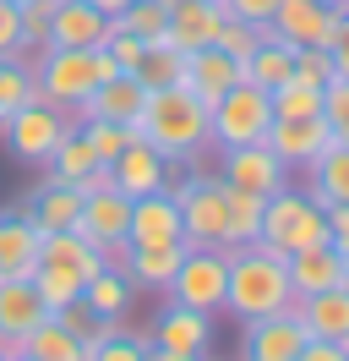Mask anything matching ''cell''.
<instances>
[{
	"instance_id": "obj_1",
	"label": "cell",
	"mask_w": 349,
	"mask_h": 361,
	"mask_svg": "<svg viewBox=\"0 0 349 361\" xmlns=\"http://www.w3.org/2000/svg\"><path fill=\"white\" fill-rule=\"evenodd\" d=\"M137 137L153 142L170 164H196L202 148H213L208 142V104L191 88H180V82L174 88H153L142 115H137Z\"/></svg>"
},
{
	"instance_id": "obj_2",
	"label": "cell",
	"mask_w": 349,
	"mask_h": 361,
	"mask_svg": "<svg viewBox=\"0 0 349 361\" xmlns=\"http://www.w3.org/2000/svg\"><path fill=\"white\" fill-rule=\"evenodd\" d=\"M295 307V285H289V263L262 241L251 247H229V290H224V312L251 323V317H273Z\"/></svg>"
},
{
	"instance_id": "obj_3",
	"label": "cell",
	"mask_w": 349,
	"mask_h": 361,
	"mask_svg": "<svg viewBox=\"0 0 349 361\" xmlns=\"http://www.w3.org/2000/svg\"><path fill=\"white\" fill-rule=\"evenodd\" d=\"M104 263H109V257L87 241L82 230H49V235H44V247H39L33 290L44 295V307H49V312H65V307H77V301H82V285L104 269Z\"/></svg>"
},
{
	"instance_id": "obj_4",
	"label": "cell",
	"mask_w": 349,
	"mask_h": 361,
	"mask_svg": "<svg viewBox=\"0 0 349 361\" xmlns=\"http://www.w3.org/2000/svg\"><path fill=\"white\" fill-rule=\"evenodd\" d=\"M267 252H279V257H289V252H305V247H322L327 241V208L311 203L305 192H273L267 203H262V235H257Z\"/></svg>"
},
{
	"instance_id": "obj_5",
	"label": "cell",
	"mask_w": 349,
	"mask_h": 361,
	"mask_svg": "<svg viewBox=\"0 0 349 361\" xmlns=\"http://www.w3.org/2000/svg\"><path fill=\"white\" fill-rule=\"evenodd\" d=\"M267 126H273V93L257 88V82H246V77H240L224 99L208 104V142H213L218 154H224V148H240V142H262Z\"/></svg>"
},
{
	"instance_id": "obj_6",
	"label": "cell",
	"mask_w": 349,
	"mask_h": 361,
	"mask_svg": "<svg viewBox=\"0 0 349 361\" xmlns=\"http://www.w3.org/2000/svg\"><path fill=\"white\" fill-rule=\"evenodd\" d=\"M186 247H229V186L218 176H186L170 186Z\"/></svg>"
},
{
	"instance_id": "obj_7",
	"label": "cell",
	"mask_w": 349,
	"mask_h": 361,
	"mask_svg": "<svg viewBox=\"0 0 349 361\" xmlns=\"http://www.w3.org/2000/svg\"><path fill=\"white\" fill-rule=\"evenodd\" d=\"M33 82H39V99L55 104L65 115H82V104L99 88V66H93V49H61L44 44L39 61H33Z\"/></svg>"
},
{
	"instance_id": "obj_8",
	"label": "cell",
	"mask_w": 349,
	"mask_h": 361,
	"mask_svg": "<svg viewBox=\"0 0 349 361\" xmlns=\"http://www.w3.org/2000/svg\"><path fill=\"white\" fill-rule=\"evenodd\" d=\"M224 290H229V252L224 247H186L180 269L170 279V301L196 307V312H224Z\"/></svg>"
},
{
	"instance_id": "obj_9",
	"label": "cell",
	"mask_w": 349,
	"mask_h": 361,
	"mask_svg": "<svg viewBox=\"0 0 349 361\" xmlns=\"http://www.w3.org/2000/svg\"><path fill=\"white\" fill-rule=\"evenodd\" d=\"M0 132H6V148H11V159H17V164H39V170H44V164H49V154L61 148V137L71 132V126H65V110H55V104L33 99V104H22V110L11 115Z\"/></svg>"
},
{
	"instance_id": "obj_10",
	"label": "cell",
	"mask_w": 349,
	"mask_h": 361,
	"mask_svg": "<svg viewBox=\"0 0 349 361\" xmlns=\"http://www.w3.org/2000/svg\"><path fill=\"white\" fill-rule=\"evenodd\" d=\"M218 180H224V186H240V192H257V197H273V192L289 186V170H284V159L273 154L267 142H240V148H224Z\"/></svg>"
},
{
	"instance_id": "obj_11",
	"label": "cell",
	"mask_w": 349,
	"mask_h": 361,
	"mask_svg": "<svg viewBox=\"0 0 349 361\" xmlns=\"http://www.w3.org/2000/svg\"><path fill=\"white\" fill-rule=\"evenodd\" d=\"M273 39H284V44L295 49H327L333 44V27H338V11L333 6H322V0H279L273 6Z\"/></svg>"
},
{
	"instance_id": "obj_12",
	"label": "cell",
	"mask_w": 349,
	"mask_h": 361,
	"mask_svg": "<svg viewBox=\"0 0 349 361\" xmlns=\"http://www.w3.org/2000/svg\"><path fill=\"white\" fill-rule=\"evenodd\" d=\"M126 225H131V197L120 192V186L87 192V197H82V219H77V230H82L104 257H115V252L126 247Z\"/></svg>"
},
{
	"instance_id": "obj_13",
	"label": "cell",
	"mask_w": 349,
	"mask_h": 361,
	"mask_svg": "<svg viewBox=\"0 0 349 361\" xmlns=\"http://www.w3.org/2000/svg\"><path fill=\"white\" fill-rule=\"evenodd\" d=\"M300 350H305V329H300V317H295V307H284L273 317H251L246 323L240 361H300Z\"/></svg>"
},
{
	"instance_id": "obj_14",
	"label": "cell",
	"mask_w": 349,
	"mask_h": 361,
	"mask_svg": "<svg viewBox=\"0 0 349 361\" xmlns=\"http://www.w3.org/2000/svg\"><path fill=\"white\" fill-rule=\"evenodd\" d=\"M262 142L284 159V170H311V159L333 142V126H327L322 115H300V121L273 115V126H267V137H262Z\"/></svg>"
},
{
	"instance_id": "obj_15",
	"label": "cell",
	"mask_w": 349,
	"mask_h": 361,
	"mask_svg": "<svg viewBox=\"0 0 349 361\" xmlns=\"http://www.w3.org/2000/svg\"><path fill=\"white\" fill-rule=\"evenodd\" d=\"M186 241L180 235V208H174L170 186L148 192V197H131V225H126V247H170Z\"/></svg>"
},
{
	"instance_id": "obj_16",
	"label": "cell",
	"mask_w": 349,
	"mask_h": 361,
	"mask_svg": "<svg viewBox=\"0 0 349 361\" xmlns=\"http://www.w3.org/2000/svg\"><path fill=\"white\" fill-rule=\"evenodd\" d=\"M109 170H115V186H120L126 197H148V192H164V186H170V159L158 154L153 142H142V137H131Z\"/></svg>"
},
{
	"instance_id": "obj_17",
	"label": "cell",
	"mask_w": 349,
	"mask_h": 361,
	"mask_svg": "<svg viewBox=\"0 0 349 361\" xmlns=\"http://www.w3.org/2000/svg\"><path fill=\"white\" fill-rule=\"evenodd\" d=\"M153 345L158 350H186V356H208V345H213V317L196 312V307H180V301H170L164 312H158V323H153Z\"/></svg>"
},
{
	"instance_id": "obj_18",
	"label": "cell",
	"mask_w": 349,
	"mask_h": 361,
	"mask_svg": "<svg viewBox=\"0 0 349 361\" xmlns=\"http://www.w3.org/2000/svg\"><path fill=\"white\" fill-rule=\"evenodd\" d=\"M142 104H148V88L137 82V71H115V77H104V82L93 88V99L82 104V121H115V126H137Z\"/></svg>"
},
{
	"instance_id": "obj_19",
	"label": "cell",
	"mask_w": 349,
	"mask_h": 361,
	"mask_svg": "<svg viewBox=\"0 0 349 361\" xmlns=\"http://www.w3.org/2000/svg\"><path fill=\"white\" fill-rule=\"evenodd\" d=\"M39 247H44V230L33 225L22 208H6V214H0V274H6V279H33Z\"/></svg>"
},
{
	"instance_id": "obj_20",
	"label": "cell",
	"mask_w": 349,
	"mask_h": 361,
	"mask_svg": "<svg viewBox=\"0 0 349 361\" xmlns=\"http://www.w3.org/2000/svg\"><path fill=\"white\" fill-rule=\"evenodd\" d=\"M218 27H224V6L218 0H174L170 6V27H164V44H174L180 55L213 44Z\"/></svg>"
},
{
	"instance_id": "obj_21",
	"label": "cell",
	"mask_w": 349,
	"mask_h": 361,
	"mask_svg": "<svg viewBox=\"0 0 349 361\" xmlns=\"http://www.w3.org/2000/svg\"><path fill=\"white\" fill-rule=\"evenodd\" d=\"M109 33V17L99 6H87V0H55V11H49V44L61 49H99Z\"/></svg>"
},
{
	"instance_id": "obj_22",
	"label": "cell",
	"mask_w": 349,
	"mask_h": 361,
	"mask_svg": "<svg viewBox=\"0 0 349 361\" xmlns=\"http://www.w3.org/2000/svg\"><path fill=\"white\" fill-rule=\"evenodd\" d=\"M240 82V61L235 55H224L218 44H202L186 55V71H180V88H191L202 104H213V99H224V93Z\"/></svg>"
},
{
	"instance_id": "obj_23",
	"label": "cell",
	"mask_w": 349,
	"mask_h": 361,
	"mask_svg": "<svg viewBox=\"0 0 349 361\" xmlns=\"http://www.w3.org/2000/svg\"><path fill=\"white\" fill-rule=\"evenodd\" d=\"M22 214H27L44 235H49V230H77V219H82V192H77L71 180L44 176L39 186H33V197L22 203Z\"/></svg>"
},
{
	"instance_id": "obj_24",
	"label": "cell",
	"mask_w": 349,
	"mask_h": 361,
	"mask_svg": "<svg viewBox=\"0 0 349 361\" xmlns=\"http://www.w3.org/2000/svg\"><path fill=\"white\" fill-rule=\"evenodd\" d=\"M180 257H186V241H170V247H120L109 263H120L137 290H170Z\"/></svg>"
},
{
	"instance_id": "obj_25",
	"label": "cell",
	"mask_w": 349,
	"mask_h": 361,
	"mask_svg": "<svg viewBox=\"0 0 349 361\" xmlns=\"http://www.w3.org/2000/svg\"><path fill=\"white\" fill-rule=\"evenodd\" d=\"M17 350L33 356V361H87V334L71 329L61 312H49V317H39V323L22 334Z\"/></svg>"
},
{
	"instance_id": "obj_26",
	"label": "cell",
	"mask_w": 349,
	"mask_h": 361,
	"mask_svg": "<svg viewBox=\"0 0 349 361\" xmlns=\"http://www.w3.org/2000/svg\"><path fill=\"white\" fill-rule=\"evenodd\" d=\"M295 317H300L305 339H333V345H344L349 339V290L333 285V290H322V295H295Z\"/></svg>"
},
{
	"instance_id": "obj_27",
	"label": "cell",
	"mask_w": 349,
	"mask_h": 361,
	"mask_svg": "<svg viewBox=\"0 0 349 361\" xmlns=\"http://www.w3.org/2000/svg\"><path fill=\"white\" fill-rule=\"evenodd\" d=\"M39 317H49V307H44V295L33 290V279H0V345H6V350H17L22 334H27Z\"/></svg>"
},
{
	"instance_id": "obj_28",
	"label": "cell",
	"mask_w": 349,
	"mask_h": 361,
	"mask_svg": "<svg viewBox=\"0 0 349 361\" xmlns=\"http://www.w3.org/2000/svg\"><path fill=\"white\" fill-rule=\"evenodd\" d=\"M284 263H289L295 295H322V290H333V285H344V252L333 247V241L305 247V252H289Z\"/></svg>"
},
{
	"instance_id": "obj_29",
	"label": "cell",
	"mask_w": 349,
	"mask_h": 361,
	"mask_svg": "<svg viewBox=\"0 0 349 361\" xmlns=\"http://www.w3.org/2000/svg\"><path fill=\"white\" fill-rule=\"evenodd\" d=\"M311 203H349V142H327L322 154L311 159V186H305Z\"/></svg>"
},
{
	"instance_id": "obj_30",
	"label": "cell",
	"mask_w": 349,
	"mask_h": 361,
	"mask_svg": "<svg viewBox=\"0 0 349 361\" xmlns=\"http://www.w3.org/2000/svg\"><path fill=\"white\" fill-rule=\"evenodd\" d=\"M131 295H137V285L126 279V269H120V263H104V269L82 285V307L93 317H126Z\"/></svg>"
},
{
	"instance_id": "obj_31",
	"label": "cell",
	"mask_w": 349,
	"mask_h": 361,
	"mask_svg": "<svg viewBox=\"0 0 349 361\" xmlns=\"http://www.w3.org/2000/svg\"><path fill=\"white\" fill-rule=\"evenodd\" d=\"M289 71H295V44H284V39H262V44L240 61V77L257 82V88H267V93L279 88Z\"/></svg>"
},
{
	"instance_id": "obj_32",
	"label": "cell",
	"mask_w": 349,
	"mask_h": 361,
	"mask_svg": "<svg viewBox=\"0 0 349 361\" xmlns=\"http://www.w3.org/2000/svg\"><path fill=\"white\" fill-rule=\"evenodd\" d=\"M33 99H39L33 61H22V55H0V126H6L22 104H33Z\"/></svg>"
},
{
	"instance_id": "obj_33",
	"label": "cell",
	"mask_w": 349,
	"mask_h": 361,
	"mask_svg": "<svg viewBox=\"0 0 349 361\" xmlns=\"http://www.w3.org/2000/svg\"><path fill=\"white\" fill-rule=\"evenodd\" d=\"M93 164H99V154H93V142H87V137L77 132V126H71V132L61 137V148L49 154V164H44V176H55V180H71V186H77V180H82L87 170H93Z\"/></svg>"
},
{
	"instance_id": "obj_34",
	"label": "cell",
	"mask_w": 349,
	"mask_h": 361,
	"mask_svg": "<svg viewBox=\"0 0 349 361\" xmlns=\"http://www.w3.org/2000/svg\"><path fill=\"white\" fill-rule=\"evenodd\" d=\"M180 71H186V55L158 39V44L142 49V61H137V82H142L148 93L153 88H174V82H180Z\"/></svg>"
},
{
	"instance_id": "obj_35",
	"label": "cell",
	"mask_w": 349,
	"mask_h": 361,
	"mask_svg": "<svg viewBox=\"0 0 349 361\" xmlns=\"http://www.w3.org/2000/svg\"><path fill=\"white\" fill-rule=\"evenodd\" d=\"M273 115L284 121H300V115H322V82H305V77H284L273 88Z\"/></svg>"
},
{
	"instance_id": "obj_36",
	"label": "cell",
	"mask_w": 349,
	"mask_h": 361,
	"mask_svg": "<svg viewBox=\"0 0 349 361\" xmlns=\"http://www.w3.org/2000/svg\"><path fill=\"white\" fill-rule=\"evenodd\" d=\"M153 339L137 334V329H126V323H115L109 334H99L93 345H87V361H148Z\"/></svg>"
},
{
	"instance_id": "obj_37",
	"label": "cell",
	"mask_w": 349,
	"mask_h": 361,
	"mask_svg": "<svg viewBox=\"0 0 349 361\" xmlns=\"http://www.w3.org/2000/svg\"><path fill=\"white\" fill-rule=\"evenodd\" d=\"M262 203H267V197L229 186V247H251V241L262 235ZM229 247H224V252H229Z\"/></svg>"
},
{
	"instance_id": "obj_38",
	"label": "cell",
	"mask_w": 349,
	"mask_h": 361,
	"mask_svg": "<svg viewBox=\"0 0 349 361\" xmlns=\"http://www.w3.org/2000/svg\"><path fill=\"white\" fill-rule=\"evenodd\" d=\"M120 27L137 33V39H148V44H158V39H164V27H170V11H164L158 0H131L126 11H120Z\"/></svg>"
},
{
	"instance_id": "obj_39",
	"label": "cell",
	"mask_w": 349,
	"mask_h": 361,
	"mask_svg": "<svg viewBox=\"0 0 349 361\" xmlns=\"http://www.w3.org/2000/svg\"><path fill=\"white\" fill-rule=\"evenodd\" d=\"M77 132L93 142V154H99V164H115L120 159V148H126L131 137H137V126H115V121H82Z\"/></svg>"
},
{
	"instance_id": "obj_40",
	"label": "cell",
	"mask_w": 349,
	"mask_h": 361,
	"mask_svg": "<svg viewBox=\"0 0 349 361\" xmlns=\"http://www.w3.org/2000/svg\"><path fill=\"white\" fill-rule=\"evenodd\" d=\"M262 39H273V27H257V23H240V17H224V27H218V39H213V44L224 49V55L246 61V55H251Z\"/></svg>"
},
{
	"instance_id": "obj_41",
	"label": "cell",
	"mask_w": 349,
	"mask_h": 361,
	"mask_svg": "<svg viewBox=\"0 0 349 361\" xmlns=\"http://www.w3.org/2000/svg\"><path fill=\"white\" fill-rule=\"evenodd\" d=\"M49 11H55V0H22V6H17L22 49H33V55H39V49L49 44Z\"/></svg>"
},
{
	"instance_id": "obj_42",
	"label": "cell",
	"mask_w": 349,
	"mask_h": 361,
	"mask_svg": "<svg viewBox=\"0 0 349 361\" xmlns=\"http://www.w3.org/2000/svg\"><path fill=\"white\" fill-rule=\"evenodd\" d=\"M322 121L333 126L338 142H349V77H333L322 88Z\"/></svg>"
},
{
	"instance_id": "obj_43",
	"label": "cell",
	"mask_w": 349,
	"mask_h": 361,
	"mask_svg": "<svg viewBox=\"0 0 349 361\" xmlns=\"http://www.w3.org/2000/svg\"><path fill=\"white\" fill-rule=\"evenodd\" d=\"M104 49L115 55V66H120V71H137V61H142V49H148V39H137V33H126V27H120V17H109Z\"/></svg>"
},
{
	"instance_id": "obj_44",
	"label": "cell",
	"mask_w": 349,
	"mask_h": 361,
	"mask_svg": "<svg viewBox=\"0 0 349 361\" xmlns=\"http://www.w3.org/2000/svg\"><path fill=\"white\" fill-rule=\"evenodd\" d=\"M295 77H305V82H333V49H295Z\"/></svg>"
},
{
	"instance_id": "obj_45",
	"label": "cell",
	"mask_w": 349,
	"mask_h": 361,
	"mask_svg": "<svg viewBox=\"0 0 349 361\" xmlns=\"http://www.w3.org/2000/svg\"><path fill=\"white\" fill-rule=\"evenodd\" d=\"M218 6H224V17H240V23L267 27V23H273V6H279V0H218Z\"/></svg>"
},
{
	"instance_id": "obj_46",
	"label": "cell",
	"mask_w": 349,
	"mask_h": 361,
	"mask_svg": "<svg viewBox=\"0 0 349 361\" xmlns=\"http://www.w3.org/2000/svg\"><path fill=\"white\" fill-rule=\"evenodd\" d=\"M0 55H22V23H17V0H0Z\"/></svg>"
},
{
	"instance_id": "obj_47",
	"label": "cell",
	"mask_w": 349,
	"mask_h": 361,
	"mask_svg": "<svg viewBox=\"0 0 349 361\" xmlns=\"http://www.w3.org/2000/svg\"><path fill=\"white\" fill-rule=\"evenodd\" d=\"M333 77H349V11H338V27H333Z\"/></svg>"
},
{
	"instance_id": "obj_48",
	"label": "cell",
	"mask_w": 349,
	"mask_h": 361,
	"mask_svg": "<svg viewBox=\"0 0 349 361\" xmlns=\"http://www.w3.org/2000/svg\"><path fill=\"white\" fill-rule=\"evenodd\" d=\"M327 241L338 252L349 247V203H327Z\"/></svg>"
},
{
	"instance_id": "obj_49",
	"label": "cell",
	"mask_w": 349,
	"mask_h": 361,
	"mask_svg": "<svg viewBox=\"0 0 349 361\" xmlns=\"http://www.w3.org/2000/svg\"><path fill=\"white\" fill-rule=\"evenodd\" d=\"M300 361H349V356H344V345H333V339H305Z\"/></svg>"
},
{
	"instance_id": "obj_50",
	"label": "cell",
	"mask_w": 349,
	"mask_h": 361,
	"mask_svg": "<svg viewBox=\"0 0 349 361\" xmlns=\"http://www.w3.org/2000/svg\"><path fill=\"white\" fill-rule=\"evenodd\" d=\"M109 186H115V170H109V164H93V170H87L82 180H77V192H109Z\"/></svg>"
},
{
	"instance_id": "obj_51",
	"label": "cell",
	"mask_w": 349,
	"mask_h": 361,
	"mask_svg": "<svg viewBox=\"0 0 349 361\" xmlns=\"http://www.w3.org/2000/svg\"><path fill=\"white\" fill-rule=\"evenodd\" d=\"M148 361H202V356H186V350H158V345H153Z\"/></svg>"
},
{
	"instance_id": "obj_52",
	"label": "cell",
	"mask_w": 349,
	"mask_h": 361,
	"mask_svg": "<svg viewBox=\"0 0 349 361\" xmlns=\"http://www.w3.org/2000/svg\"><path fill=\"white\" fill-rule=\"evenodd\" d=\"M87 6H99V11H104V17H120V11H126L131 0H87Z\"/></svg>"
},
{
	"instance_id": "obj_53",
	"label": "cell",
	"mask_w": 349,
	"mask_h": 361,
	"mask_svg": "<svg viewBox=\"0 0 349 361\" xmlns=\"http://www.w3.org/2000/svg\"><path fill=\"white\" fill-rule=\"evenodd\" d=\"M322 6H333V11H349V0H322Z\"/></svg>"
},
{
	"instance_id": "obj_54",
	"label": "cell",
	"mask_w": 349,
	"mask_h": 361,
	"mask_svg": "<svg viewBox=\"0 0 349 361\" xmlns=\"http://www.w3.org/2000/svg\"><path fill=\"white\" fill-rule=\"evenodd\" d=\"M344 290H349V247H344Z\"/></svg>"
},
{
	"instance_id": "obj_55",
	"label": "cell",
	"mask_w": 349,
	"mask_h": 361,
	"mask_svg": "<svg viewBox=\"0 0 349 361\" xmlns=\"http://www.w3.org/2000/svg\"><path fill=\"white\" fill-rule=\"evenodd\" d=\"M11 361H33V356H22V350H11Z\"/></svg>"
},
{
	"instance_id": "obj_56",
	"label": "cell",
	"mask_w": 349,
	"mask_h": 361,
	"mask_svg": "<svg viewBox=\"0 0 349 361\" xmlns=\"http://www.w3.org/2000/svg\"><path fill=\"white\" fill-rule=\"evenodd\" d=\"M0 361H11V350H6V345H0Z\"/></svg>"
},
{
	"instance_id": "obj_57",
	"label": "cell",
	"mask_w": 349,
	"mask_h": 361,
	"mask_svg": "<svg viewBox=\"0 0 349 361\" xmlns=\"http://www.w3.org/2000/svg\"><path fill=\"white\" fill-rule=\"evenodd\" d=\"M158 6H164V11H170V6H174V0H158Z\"/></svg>"
},
{
	"instance_id": "obj_58",
	"label": "cell",
	"mask_w": 349,
	"mask_h": 361,
	"mask_svg": "<svg viewBox=\"0 0 349 361\" xmlns=\"http://www.w3.org/2000/svg\"><path fill=\"white\" fill-rule=\"evenodd\" d=\"M344 356H349V339H344Z\"/></svg>"
},
{
	"instance_id": "obj_59",
	"label": "cell",
	"mask_w": 349,
	"mask_h": 361,
	"mask_svg": "<svg viewBox=\"0 0 349 361\" xmlns=\"http://www.w3.org/2000/svg\"><path fill=\"white\" fill-rule=\"evenodd\" d=\"M17 6H22V0H17Z\"/></svg>"
}]
</instances>
